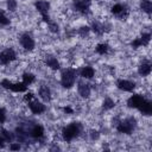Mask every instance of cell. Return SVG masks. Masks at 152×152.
I'll return each mask as SVG.
<instances>
[{"label":"cell","mask_w":152,"mask_h":152,"mask_svg":"<svg viewBox=\"0 0 152 152\" xmlns=\"http://www.w3.org/2000/svg\"><path fill=\"white\" fill-rule=\"evenodd\" d=\"M82 132V124L81 122H71L68 126L63 127L62 129V137L63 140H65L66 142L74 140L76 137L80 135V133Z\"/></svg>","instance_id":"1"},{"label":"cell","mask_w":152,"mask_h":152,"mask_svg":"<svg viewBox=\"0 0 152 152\" xmlns=\"http://www.w3.org/2000/svg\"><path fill=\"white\" fill-rule=\"evenodd\" d=\"M115 127H116V131L119 133L131 134L135 129V127H137V120L133 116H128V118H125L124 120H120L116 124Z\"/></svg>","instance_id":"2"},{"label":"cell","mask_w":152,"mask_h":152,"mask_svg":"<svg viewBox=\"0 0 152 152\" xmlns=\"http://www.w3.org/2000/svg\"><path fill=\"white\" fill-rule=\"evenodd\" d=\"M76 75H77V71L72 68H68V69H64L61 74V84L63 88L65 89H70L72 88V86L75 84V81H76Z\"/></svg>","instance_id":"3"},{"label":"cell","mask_w":152,"mask_h":152,"mask_svg":"<svg viewBox=\"0 0 152 152\" xmlns=\"http://www.w3.org/2000/svg\"><path fill=\"white\" fill-rule=\"evenodd\" d=\"M34 7H36V10L40 13L43 20H44L45 23H48V21L50 20L49 14H48V13H49V10H50V2L46 1V0H37V1L34 2Z\"/></svg>","instance_id":"4"},{"label":"cell","mask_w":152,"mask_h":152,"mask_svg":"<svg viewBox=\"0 0 152 152\" xmlns=\"http://www.w3.org/2000/svg\"><path fill=\"white\" fill-rule=\"evenodd\" d=\"M1 86L5 89H10V90L15 91V93H23V91L27 90V86L24 84L23 82H11L10 80H2Z\"/></svg>","instance_id":"5"},{"label":"cell","mask_w":152,"mask_h":152,"mask_svg":"<svg viewBox=\"0 0 152 152\" xmlns=\"http://www.w3.org/2000/svg\"><path fill=\"white\" fill-rule=\"evenodd\" d=\"M110 12L114 17H116L118 19H126L129 14V11H128V7L126 5H122V4H115L112 6L110 8Z\"/></svg>","instance_id":"6"},{"label":"cell","mask_w":152,"mask_h":152,"mask_svg":"<svg viewBox=\"0 0 152 152\" xmlns=\"http://www.w3.org/2000/svg\"><path fill=\"white\" fill-rule=\"evenodd\" d=\"M91 0H74L72 7L76 12H80L82 14H87L90 10Z\"/></svg>","instance_id":"7"},{"label":"cell","mask_w":152,"mask_h":152,"mask_svg":"<svg viewBox=\"0 0 152 152\" xmlns=\"http://www.w3.org/2000/svg\"><path fill=\"white\" fill-rule=\"evenodd\" d=\"M17 58V53L13 49H5L4 51L0 52V64H10L13 61H15Z\"/></svg>","instance_id":"8"},{"label":"cell","mask_w":152,"mask_h":152,"mask_svg":"<svg viewBox=\"0 0 152 152\" xmlns=\"http://www.w3.org/2000/svg\"><path fill=\"white\" fill-rule=\"evenodd\" d=\"M19 42H20V45L25 49V50H27V51H32L33 49H34V40H33V38H32V36L30 34V33H27V32H25V33H23L21 36H20V39H19Z\"/></svg>","instance_id":"9"},{"label":"cell","mask_w":152,"mask_h":152,"mask_svg":"<svg viewBox=\"0 0 152 152\" xmlns=\"http://www.w3.org/2000/svg\"><path fill=\"white\" fill-rule=\"evenodd\" d=\"M27 104H28V108H30V110L33 113V114H42V113H44L45 110H46V107H45V104L43 103V102H40V101H38L37 99H32L31 101H28L27 102Z\"/></svg>","instance_id":"10"},{"label":"cell","mask_w":152,"mask_h":152,"mask_svg":"<svg viewBox=\"0 0 152 152\" xmlns=\"http://www.w3.org/2000/svg\"><path fill=\"white\" fill-rule=\"evenodd\" d=\"M150 40H151V34L148 32H146V33H142L139 38L134 39L131 45H132L133 49H138V48H141V46H147Z\"/></svg>","instance_id":"11"},{"label":"cell","mask_w":152,"mask_h":152,"mask_svg":"<svg viewBox=\"0 0 152 152\" xmlns=\"http://www.w3.org/2000/svg\"><path fill=\"white\" fill-rule=\"evenodd\" d=\"M145 101V97L141 94H134L132 95L128 100H127V106L129 108H135L139 109V107L142 104V102Z\"/></svg>","instance_id":"12"},{"label":"cell","mask_w":152,"mask_h":152,"mask_svg":"<svg viewBox=\"0 0 152 152\" xmlns=\"http://www.w3.org/2000/svg\"><path fill=\"white\" fill-rule=\"evenodd\" d=\"M116 87L122 90V91H133L134 88H135V83L129 81V80H124V78H120L116 81Z\"/></svg>","instance_id":"13"},{"label":"cell","mask_w":152,"mask_h":152,"mask_svg":"<svg viewBox=\"0 0 152 152\" xmlns=\"http://www.w3.org/2000/svg\"><path fill=\"white\" fill-rule=\"evenodd\" d=\"M77 93H78V95H80L81 97H83V99L89 97V95H90V93H91L90 84H89V83H86V82H78Z\"/></svg>","instance_id":"14"},{"label":"cell","mask_w":152,"mask_h":152,"mask_svg":"<svg viewBox=\"0 0 152 152\" xmlns=\"http://www.w3.org/2000/svg\"><path fill=\"white\" fill-rule=\"evenodd\" d=\"M38 95L39 97L44 101V102H50L51 101V89L48 87V86H40L39 89H38Z\"/></svg>","instance_id":"15"},{"label":"cell","mask_w":152,"mask_h":152,"mask_svg":"<svg viewBox=\"0 0 152 152\" xmlns=\"http://www.w3.org/2000/svg\"><path fill=\"white\" fill-rule=\"evenodd\" d=\"M78 74L82 78H86V80H90L95 76V70L93 66H89V65H86V66H82L80 70H78Z\"/></svg>","instance_id":"16"},{"label":"cell","mask_w":152,"mask_h":152,"mask_svg":"<svg viewBox=\"0 0 152 152\" xmlns=\"http://www.w3.org/2000/svg\"><path fill=\"white\" fill-rule=\"evenodd\" d=\"M151 70H152V66H151L150 61H144V62L139 65V68H138V74H139L140 76L145 77V76H148V75L151 74Z\"/></svg>","instance_id":"17"},{"label":"cell","mask_w":152,"mask_h":152,"mask_svg":"<svg viewBox=\"0 0 152 152\" xmlns=\"http://www.w3.org/2000/svg\"><path fill=\"white\" fill-rule=\"evenodd\" d=\"M30 135H31L32 138H34V139L42 138V137L44 135V128H43V126H40V125H34V126L30 129Z\"/></svg>","instance_id":"18"},{"label":"cell","mask_w":152,"mask_h":152,"mask_svg":"<svg viewBox=\"0 0 152 152\" xmlns=\"http://www.w3.org/2000/svg\"><path fill=\"white\" fill-rule=\"evenodd\" d=\"M45 64H46L50 69H52V70H58L59 66H61L58 59H57L56 57H53V56H48V57L45 58Z\"/></svg>","instance_id":"19"},{"label":"cell","mask_w":152,"mask_h":152,"mask_svg":"<svg viewBox=\"0 0 152 152\" xmlns=\"http://www.w3.org/2000/svg\"><path fill=\"white\" fill-rule=\"evenodd\" d=\"M139 110L144 115H151V113H152V103H151V101H148V100L145 99V101L142 102V104L139 107Z\"/></svg>","instance_id":"20"},{"label":"cell","mask_w":152,"mask_h":152,"mask_svg":"<svg viewBox=\"0 0 152 152\" xmlns=\"http://www.w3.org/2000/svg\"><path fill=\"white\" fill-rule=\"evenodd\" d=\"M140 8L142 10V12H145L146 14H151L152 13V2L151 0H141L140 1Z\"/></svg>","instance_id":"21"},{"label":"cell","mask_w":152,"mask_h":152,"mask_svg":"<svg viewBox=\"0 0 152 152\" xmlns=\"http://www.w3.org/2000/svg\"><path fill=\"white\" fill-rule=\"evenodd\" d=\"M21 78H23V83L28 87L30 84H32V83L34 82L36 76H34L33 74H31V72H24L23 76H21Z\"/></svg>","instance_id":"22"},{"label":"cell","mask_w":152,"mask_h":152,"mask_svg":"<svg viewBox=\"0 0 152 152\" xmlns=\"http://www.w3.org/2000/svg\"><path fill=\"white\" fill-rule=\"evenodd\" d=\"M108 50H109V46H108V44H104V43L97 44V45H96V48H95L96 53H99V55H101V56L106 55V53L108 52Z\"/></svg>","instance_id":"23"},{"label":"cell","mask_w":152,"mask_h":152,"mask_svg":"<svg viewBox=\"0 0 152 152\" xmlns=\"http://www.w3.org/2000/svg\"><path fill=\"white\" fill-rule=\"evenodd\" d=\"M46 24H48V28H49V31H50V32H52V33H57V32H58V30H59V26H58L57 21H53V20H49Z\"/></svg>","instance_id":"24"},{"label":"cell","mask_w":152,"mask_h":152,"mask_svg":"<svg viewBox=\"0 0 152 152\" xmlns=\"http://www.w3.org/2000/svg\"><path fill=\"white\" fill-rule=\"evenodd\" d=\"M103 108L104 109H107V110H109V109H112V108H114V106H115V102L110 99V97H106L104 100H103Z\"/></svg>","instance_id":"25"},{"label":"cell","mask_w":152,"mask_h":152,"mask_svg":"<svg viewBox=\"0 0 152 152\" xmlns=\"http://www.w3.org/2000/svg\"><path fill=\"white\" fill-rule=\"evenodd\" d=\"M6 6H7V10H8V11L13 12V11L17 10L18 2H17V0H7V1H6Z\"/></svg>","instance_id":"26"},{"label":"cell","mask_w":152,"mask_h":152,"mask_svg":"<svg viewBox=\"0 0 152 152\" xmlns=\"http://www.w3.org/2000/svg\"><path fill=\"white\" fill-rule=\"evenodd\" d=\"M78 34L82 37V38H86V36H88V33L90 32V27L89 26H82L78 28Z\"/></svg>","instance_id":"27"},{"label":"cell","mask_w":152,"mask_h":152,"mask_svg":"<svg viewBox=\"0 0 152 152\" xmlns=\"http://www.w3.org/2000/svg\"><path fill=\"white\" fill-rule=\"evenodd\" d=\"M10 23H11V20L6 17L5 12L0 10V24H1V25H8Z\"/></svg>","instance_id":"28"},{"label":"cell","mask_w":152,"mask_h":152,"mask_svg":"<svg viewBox=\"0 0 152 152\" xmlns=\"http://www.w3.org/2000/svg\"><path fill=\"white\" fill-rule=\"evenodd\" d=\"M0 135H2L4 138H5V140L6 141H12V139H13V135L11 134V132H8V131H6V129H1V134Z\"/></svg>","instance_id":"29"},{"label":"cell","mask_w":152,"mask_h":152,"mask_svg":"<svg viewBox=\"0 0 152 152\" xmlns=\"http://www.w3.org/2000/svg\"><path fill=\"white\" fill-rule=\"evenodd\" d=\"M6 121V110L0 107V124H4Z\"/></svg>","instance_id":"30"},{"label":"cell","mask_w":152,"mask_h":152,"mask_svg":"<svg viewBox=\"0 0 152 152\" xmlns=\"http://www.w3.org/2000/svg\"><path fill=\"white\" fill-rule=\"evenodd\" d=\"M33 97H34L33 93H31V91H30V93H27V94H26V95L24 96V100H25L26 102H28V101H31V100H32Z\"/></svg>","instance_id":"31"},{"label":"cell","mask_w":152,"mask_h":152,"mask_svg":"<svg viewBox=\"0 0 152 152\" xmlns=\"http://www.w3.org/2000/svg\"><path fill=\"white\" fill-rule=\"evenodd\" d=\"M20 148V145L19 144H11V146H10V150H19Z\"/></svg>","instance_id":"32"},{"label":"cell","mask_w":152,"mask_h":152,"mask_svg":"<svg viewBox=\"0 0 152 152\" xmlns=\"http://www.w3.org/2000/svg\"><path fill=\"white\" fill-rule=\"evenodd\" d=\"M5 142H7V141L5 140V138L2 135H0V147H4L5 146Z\"/></svg>","instance_id":"33"},{"label":"cell","mask_w":152,"mask_h":152,"mask_svg":"<svg viewBox=\"0 0 152 152\" xmlns=\"http://www.w3.org/2000/svg\"><path fill=\"white\" fill-rule=\"evenodd\" d=\"M63 110H64L65 113H72V112H74V110H72L70 107H64V108H63Z\"/></svg>","instance_id":"34"}]
</instances>
